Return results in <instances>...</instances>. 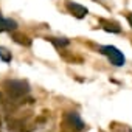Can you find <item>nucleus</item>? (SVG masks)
I'll return each instance as SVG.
<instances>
[{"instance_id": "f257e3e1", "label": "nucleus", "mask_w": 132, "mask_h": 132, "mask_svg": "<svg viewBox=\"0 0 132 132\" xmlns=\"http://www.w3.org/2000/svg\"><path fill=\"white\" fill-rule=\"evenodd\" d=\"M5 90L8 92L10 96H14V98H19V96H23L30 92V86L28 82L25 81H17V79H11V81H5L3 84Z\"/></svg>"}, {"instance_id": "f03ea898", "label": "nucleus", "mask_w": 132, "mask_h": 132, "mask_svg": "<svg viewBox=\"0 0 132 132\" xmlns=\"http://www.w3.org/2000/svg\"><path fill=\"white\" fill-rule=\"evenodd\" d=\"M100 51H101L103 54H106V56L109 57V61H110L113 65H117V67H120V65L124 64V56H123V53H121L118 48H115V47H112V45H104V47L100 48Z\"/></svg>"}, {"instance_id": "7ed1b4c3", "label": "nucleus", "mask_w": 132, "mask_h": 132, "mask_svg": "<svg viewBox=\"0 0 132 132\" xmlns=\"http://www.w3.org/2000/svg\"><path fill=\"white\" fill-rule=\"evenodd\" d=\"M65 120L72 124V127H75V130H84V127H86V124L82 123L81 117H79L76 112H69V113H65Z\"/></svg>"}, {"instance_id": "20e7f679", "label": "nucleus", "mask_w": 132, "mask_h": 132, "mask_svg": "<svg viewBox=\"0 0 132 132\" xmlns=\"http://www.w3.org/2000/svg\"><path fill=\"white\" fill-rule=\"evenodd\" d=\"M67 10L78 19H82L87 14V8H84L82 5H78V3H72V2L67 3Z\"/></svg>"}, {"instance_id": "39448f33", "label": "nucleus", "mask_w": 132, "mask_h": 132, "mask_svg": "<svg viewBox=\"0 0 132 132\" xmlns=\"http://www.w3.org/2000/svg\"><path fill=\"white\" fill-rule=\"evenodd\" d=\"M17 28V22L13 19L0 17V31H14Z\"/></svg>"}, {"instance_id": "423d86ee", "label": "nucleus", "mask_w": 132, "mask_h": 132, "mask_svg": "<svg viewBox=\"0 0 132 132\" xmlns=\"http://www.w3.org/2000/svg\"><path fill=\"white\" fill-rule=\"evenodd\" d=\"M13 39H14V42H17V44H20V45H25V47H30V45H31V39H30L28 36H25V34L14 33V34H13Z\"/></svg>"}, {"instance_id": "0eeeda50", "label": "nucleus", "mask_w": 132, "mask_h": 132, "mask_svg": "<svg viewBox=\"0 0 132 132\" xmlns=\"http://www.w3.org/2000/svg\"><path fill=\"white\" fill-rule=\"evenodd\" d=\"M101 25L106 31H112V33H120V25L113 23V22H107V20H101Z\"/></svg>"}, {"instance_id": "6e6552de", "label": "nucleus", "mask_w": 132, "mask_h": 132, "mask_svg": "<svg viewBox=\"0 0 132 132\" xmlns=\"http://www.w3.org/2000/svg\"><path fill=\"white\" fill-rule=\"evenodd\" d=\"M48 40L51 44H54L56 47H64V45H69V39H57V37H48Z\"/></svg>"}, {"instance_id": "1a4fd4ad", "label": "nucleus", "mask_w": 132, "mask_h": 132, "mask_svg": "<svg viewBox=\"0 0 132 132\" xmlns=\"http://www.w3.org/2000/svg\"><path fill=\"white\" fill-rule=\"evenodd\" d=\"M0 59H2L3 62H10L11 61V53L6 48H3V47H0Z\"/></svg>"}, {"instance_id": "9d476101", "label": "nucleus", "mask_w": 132, "mask_h": 132, "mask_svg": "<svg viewBox=\"0 0 132 132\" xmlns=\"http://www.w3.org/2000/svg\"><path fill=\"white\" fill-rule=\"evenodd\" d=\"M127 20H129V23H130V27H132V14L127 16Z\"/></svg>"}]
</instances>
